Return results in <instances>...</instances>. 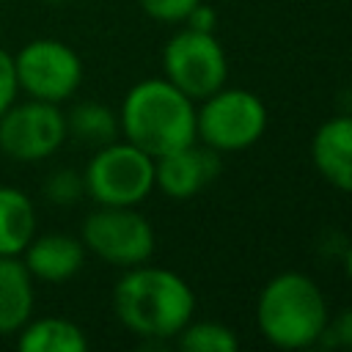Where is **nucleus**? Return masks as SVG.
<instances>
[{"instance_id":"f257e3e1","label":"nucleus","mask_w":352,"mask_h":352,"mask_svg":"<svg viewBox=\"0 0 352 352\" xmlns=\"http://www.w3.org/2000/svg\"><path fill=\"white\" fill-rule=\"evenodd\" d=\"M113 308L129 333L140 336L146 344H165L192 319L195 292L179 272L146 261L118 278Z\"/></svg>"},{"instance_id":"f03ea898","label":"nucleus","mask_w":352,"mask_h":352,"mask_svg":"<svg viewBox=\"0 0 352 352\" xmlns=\"http://www.w3.org/2000/svg\"><path fill=\"white\" fill-rule=\"evenodd\" d=\"M124 140L143 148L154 160L198 140L195 102L165 77L135 82L118 113Z\"/></svg>"},{"instance_id":"7ed1b4c3","label":"nucleus","mask_w":352,"mask_h":352,"mask_svg":"<svg viewBox=\"0 0 352 352\" xmlns=\"http://www.w3.org/2000/svg\"><path fill=\"white\" fill-rule=\"evenodd\" d=\"M330 319L327 300L314 278L297 270L270 278L256 300V327L278 349L316 346Z\"/></svg>"},{"instance_id":"20e7f679","label":"nucleus","mask_w":352,"mask_h":352,"mask_svg":"<svg viewBox=\"0 0 352 352\" xmlns=\"http://www.w3.org/2000/svg\"><path fill=\"white\" fill-rule=\"evenodd\" d=\"M267 104L248 88H217L195 107L198 140L220 154L250 148L267 132Z\"/></svg>"},{"instance_id":"39448f33","label":"nucleus","mask_w":352,"mask_h":352,"mask_svg":"<svg viewBox=\"0 0 352 352\" xmlns=\"http://www.w3.org/2000/svg\"><path fill=\"white\" fill-rule=\"evenodd\" d=\"M82 182L99 206H138L154 190V157L129 140L104 143L88 160Z\"/></svg>"},{"instance_id":"423d86ee","label":"nucleus","mask_w":352,"mask_h":352,"mask_svg":"<svg viewBox=\"0 0 352 352\" xmlns=\"http://www.w3.org/2000/svg\"><path fill=\"white\" fill-rule=\"evenodd\" d=\"M80 242L85 245V250H91L102 261L121 267V270L146 264L157 248L151 223L135 206L94 209L82 220Z\"/></svg>"},{"instance_id":"0eeeda50","label":"nucleus","mask_w":352,"mask_h":352,"mask_svg":"<svg viewBox=\"0 0 352 352\" xmlns=\"http://www.w3.org/2000/svg\"><path fill=\"white\" fill-rule=\"evenodd\" d=\"M165 80L184 91L192 102L206 99L228 80V58L214 33L184 28L173 33L162 50Z\"/></svg>"},{"instance_id":"6e6552de","label":"nucleus","mask_w":352,"mask_h":352,"mask_svg":"<svg viewBox=\"0 0 352 352\" xmlns=\"http://www.w3.org/2000/svg\"><path fill=\"white\" fill-rule=\"evenodd\" d=\"M16 82L30 99L41 102H63L82 82V60L80 55L58 41V38H33L14 55Z\"/></svg>"},{"instance_id":"1a4fd4ad","label":"nucleus","mask_w":352,"mask_h":352,"mask_svg":"<svg viewBox=\"0 0 352 352\" xmlns=\"http://www.w3.org/2000/svg\"><path fill=\"white\" fill-rule=\"evenodd\" d=\"M66 116L52 102L30 99L0 116V151L19 162L47 160L66 140Z\"/></svg>"},{"instance_id":"9d476101","label":"nucleus","mask_w":352,"mask_h":352,"mask_svg":"<svg viewBox=\"0 0 352 352\" xmlns=\"http://www.w3.org/2000/svg\"><path fill=\"white\" fill-rule=\"evenodd\" d=\"M223 170L220 151L209 146L190 143L184 148L168 151L154 160V187L173 198V201H187L198 195L206 184H212Z\"/></svg>"},{"instance_id":"9b49d317","label":"nucleus","mask_w":352,"mask_h":352,"mask_svg":"<svg viewBox=\"0 0 352 352\" xmlns=\"http://www.w3.org/2000/svg\"><path fill=\"white\" fill-rule=\"evenodd\" d=\"M311 160L330 187L352 192V113H338L316 126Z\"/></svg>"},{"instance_id":"f8f14e48","label":"nucleus","mask_w":352,"mask_h":352,"mask_svg":"<svg viewBox=\"0 0 352 352\" xmlns=\"http://www.w3.org/2000/svg\"><path fill=\"white\" fill-rule=\"evenodd\" d=\"M22 253V264L28 267V272L47 283L69 280L85 261V245L69 234H44L38 239H30Z\"/></svg>"},{"instance_id":"ddd939ff","label":"nucleus","mask_w":352,"mask_h":352,"mask_svg":"<svg viewBox=\"0 0 352 352\" xmlns=\"http://www.w3.org/2000/svg\"><path fill=\"white\" fill-rule=\"evenodd\" d=\"M33 314V275L16 256H0V336L19 333Z\"/></svg>"},{"instance_id":"4468645a","label":"nucleus","mask_w":352,"mask_h":352,"mask_svg":"<svg viewBox=\"0 0 352 352\" xmlns=\"http://www.w3.org/2000/svg\"><path fill=\"white\" fill-rule=\"evenodd\" d=\"M16 346L22 352H85L88 338L82 327L72 319L63 316H41V319H28L19 327V341Z\"/></svg>"},{"instance_id":"2eb2a0df","label":"nucleus","mask_w":352,"mask_h":352,"mask_svg":"<svg viewBox=\"0 0 352 352\" xmlns=\"http://www.w3.org/2000/svg\"><path fill=\"white\" fill-rule=\"evenodd\" d=\"M36 234L33 201L16 187H0V256H19Z\"/></svg>"},{"instance_id":"dca6fc26","label":"nucleus","mask_w":352,"mask_h":352,"mask_svg":"<svg viewBox=\"0 0 352 352\" xmlns=\"http://www.w3.org/2000/svg\"><path fill=\"white\" fill-rule=\"evenodd\" d=\"M118 116L102 102H77L66 116V135L88 146H104L118 138Z\"/></svg>"},{"instance_id":"f3484780","label":"nucleus","mask_w":352,"mask_h":352,"mask_svg":"<svg viewBox=\"0 0 352 352\" xmlns=\"http://www.w3.org/2000/svg\"><path fill=\"white\" fill-rule=\"evenodd\" d=\"M176 344L184 352H236L239 338L236 333L214 319H190L184 330L176 336Z\"/></svg>"},{"instance_id":"a211bd4d","label":"nucleus","mask_w":352,"mask_h":352,"mask_svg":"<svg viewBox=\"0 0 352 352\" xmlns=\"http://www.w3.org/2000/svg\"><path fill=\"white\" fill-rule=\"evenodd\" d=\"M44 195L55 204V206H72L85 195V182L82 173L72 170V168H58L47 176L44 182Z\"/></svg>"},{"instance_id":"6ab92c4d","label":"nucleus","mask_w":352,"mask_h":352,"mask_svg":"<svg viewBox=\"0 0 352 352\" xmlns=\"http://www.w3.org/2000/svg\"><path fill=\"white\" fill-rule=\"evenodd\" d=\"M201 0H140V8L146 11V16L165 22V25H176L184 22L187 14L198 6Z\"/></svg>"},{"instance_id":"aec40b11","label":"nucleus","mask_w":352,"mask_h":352,"mask_svg":"<svg viewBox=\"0 0 352 352\" xmlns=\"http://www.w3.org/2000/svg\"><path fill=\"white\" fill-rule=\"evenodd\" d=\"M319 344L333 346V349H352V308H344L341 314L327 319V327Z\"/></svg>"},{"instance_id":"412c9836","label":"nucleus","mask_w":352,"mask_h":352,"mask_svg":"<svg viewBox=\"0 0 352 352\" xmlns=\"http://www.w3.org/2000/svg\"><path fill=\"white\" fill-rule=\"evenodd\" d=\"M16 91H19V82H16L14 55H11V52H6V50L0 47V116L14 104Z\"/></svg>"},{"instance_id":"4be33fe9","label":"nucleus","mask_w":352,"mask_h":352,"mask_svg":"<svg viewBox=\"0 0 352 352\" xmlns=\"http://www.w3.org/2000/svg\"><path fill=\"white\" fill-rule=\"evenodd\" d=\"M184 22H187V28H192V30L214 33V28H217V11L201 0V3L187 14V19H184Z\"/></svg>"},{"instance_id":"5701e85b","label":"nucleus","mask_w":352,"mask_h":352,"mask_svg":"<svg viewBox=\"0 0 352 352\" xmlns=\"http://www.w3.org/2000/svg\"><path fill=\"white\" fill-rule=\"evenodd\" d=\"M341 264H344V275L352 280V242L346 245V250H344V258H341Z\"/></svg>"},{"instance_id":"b1692460","label":"nucleus","mask_w":352,"mask_h":352,"mask_svg":"<svg viewBox=\"0 0 352 352\" xmlns=\"http://www.w3.org/2000/svg\"><path fill=\"white\" fill-rule=\"evenodd\" d=\"M47 3H66V0H47Z\"/></svg>"}]
</instances>
